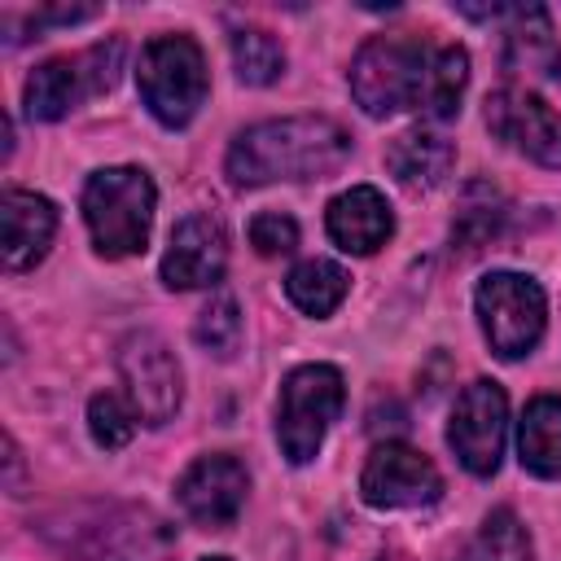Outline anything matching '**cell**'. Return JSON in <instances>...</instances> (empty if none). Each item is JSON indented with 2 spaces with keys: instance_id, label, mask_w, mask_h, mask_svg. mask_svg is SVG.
Instances as JSON below:
<instances>
[{
  "instance_id": "obj_16",
  "label": "cell",
  "mask_w": 561,
  "mask_h": 561,
  "mask_svg": "<svg viewBox=\"0 0 561 561\" xmlns=\"http://www.w3.org/2000/svg\"><path fill=\"white\" fill-rule=\"evenodd\" d=\"M324 228L333 237L337 250L346 254H373L390 241L394 232V215H390V202L373 188V184H355L346 193H337L324 210Z\"/></svg>"
},
{
  "instance_id": "obj_7",
  "label": "cell",
  "mask_w": 561,
  "mask_h": 561,
  "mask_svg": "<svg viewBox=\"0 0 561 561\" xmlns=\"http://www.w3.org/2000/svg\"><path fill=\"white\" fill-rule=\"evenodd\" d=\"M123 70V39L110 44H92L79 57H53L44 66L31 70L26 88H22V105L31 123H57L66 118L83 96L110 92L118 83Z\"/></svg>"
},
{
  "instance_id": "obj_11",
  "label": "cell",
  "mask_w": 561,
  "mask_h": 561,
  "mask_svg": "<svg viewBox=\"0 0 561 561\" xmlns=\"http://www.w3.org/2000/svg\"><path fill=\"white\" fill-rule=\"evenodd\" d=\"M245 491H250L245 465L224 451L197 456L175 482V500H180L184 517L202 530H228L245 504Z\"/></svg>"
},
{
  "instance_id": "obj_24",
  "label": "cell",
  "mask_w": 561,
  "mask_h": 561,
  "mask_svg": "<svg viewBox=\"0 0 561 561\" xmlns=\"http://www.w3.org/2000/svg\"><path fill=\"white\" fill-rule=\"evenodd\" d=\"M193 337H197V346H202L206 355H219V359H228V355L241 346V311H237V298H232L228 289H219V294L202 307V316H197V324H193Z\"/></svg>"
},
{
  "instance_id": "obj_5",
  "label": "cell",
  "mask_w": 561,
  "mask_h": 561,
  "mask_svg": "<svg viewBox=\"0 0 561 561\" xmlns=\"http://www.w3.org/2000/svg\"><path fill=\"white\" fill-rule=\"evenodd\" d=\"M430 57L416 39L377 35L351 61V96L368 118H390L408 105H421Z\"/></svg>"
},
{
  "instance_id": "obj_18",
  "label": "cell",
  "mask_w": 561,
  "mask_h": 561,
  "mask_svg": "<svg viewBox=\"0 0 561 561\" xmlns=\"http://www.w3.org/2000/svg\"><path fill=\"white\" fill-rule=\"evenodd\" d=\"M451 167H456V145L430 127H412L394 136L386 149V171L403 188H434L451 175Z\"/></svg>"
},
{
  "instance_id": "obj_8",
  "label": "cell",
  "mask_w": 561,
  "mask_h": 561,
  "mask_svg": "<svg viewBox=\"0 0 561 561\" xmlns=\"http://www.w3.org/2000/svg\"><path fill=\"white\" fill-rule=\"evenodd\" d=\"M473 307H478L482 337L491 342V351L500 359H522V355H530L539 346L543 324H548V298L530 276L491 272L478 285Z\"/></svg>"
},
{
  "instance_id": "obj_3",
  "label": "cell",
  "mask_w": 561,
  "mask_h": 561,
  "mask_svg": "<svg viewBox=\"0 0 561 561\" xmlns=\"http://www.w3.org/2000/svg\"><path fill=\"white\" fill-rule=\"evenodd\" d=\"M158 188L140 167H105L83 184V224L105 259L140 254L153 228Z\"/></svg>"
},
{
  "instance_id": "obj_27",
  "label": "cell",
  "mask_w": 561,
  "mask_h": 561,
  "mask_svg": "<svg viewBox=\"0 0 561 561\" xmlns=\"http://www.w3.org/2000/svg\"><path fill=\"white\" fill-rule=\"evenodd\" d=\"M202 561H232V557H202Z\"/></svg>"
},
{
  "instance_id": "obj_15",
  "label": "cell",
  "mask_w": 561,
  "mask_h": 561,
  "mask_svg": "<svg viewBox=\"0 0 561 561\" xmlns=\"http://www.w3.org/2000/svg\"><path fill=\"white\" fill-rule=\"evenodd\" d=\"M57 232V206L31 188H4L0 197V254L4 272L35 267Z\"/></svg>"
},
{
  "instance_id": "obj_25",
  "label": "cell",
  "mask_w": 561,
  "mask_h": 561,
  "mask_svg": "<svg viewBox=\"0 0 561 561\" xmlns=\"http://www.w3.org/2000/svg\"><path fill=\"white\" fill-rule=\"evenodd\" d=\"M136 421H140V416H136L131 399H123V394H114V390H101V394H92V403H88V430H92V443L105 447V451L127 447L131 434H136Z\"/></svg>"
},
{
  "instance_id": "obj_12",
  "label": "cell",
  "mask_w": 561,
  "mask_h": 561,
  "mask_svg": "<svg viewBox=\"0 0 561 561\" xmlns=\"http://www.w3.org/2000/svg\"><path fill=\"white\" fill-rule=\"evenodd\" d=\"M486 127L508 149L526 153L539 167L561 171V114L539 101L530 88H500L486 96Z\"/></svg>"
},
{
  "instance_id": "obj_2",
  "label": "cell",
  "mask_w": 561,
  "mask_h": 561,
  "mask_svg": "<svg viewBox=\"0 0 561 561\" xmlns=\"http://www.w3.org/2000/svg\"><path fill=\"white\" fill-rule=\"evenodd\" d=\"M75 561H162L175 543L171 526L136 504H92L66 513V526H44Z\"/></svg>"
},
{
  "instance_id": "obj_10",
  "label": "cell",
  "mask_w": 561,
  "mask_h": 561,
  "mask_svg": "<svg viewBox=\"0 0 561 561\" xmlns=\"http://www.w3.org/2000/svg\"><path fill=\"white\" fill-rule=\"evenodd\" d=\"M118 373H123L127 399L145 425H167L180 412L184 373H180L175 351L158 333H131L118 346Z\"/></svg>"
},
{
  "instance_id": "obj_26",
  "label": "cell",
  "mask_w": 561,
  "mask_h": 561,
  "mask_svg": "<svg viewBox=\"0 0 561 561\" xmlns=\"http://www.w3.org/2000/svg\"><path fill=\"white\" fill-rule=\"evenodd\" d=\"M250 245L263 254V259H276V254H289L298 245V224L285 215V210H259L250 219Z\"/></svg>"
},
{
  "instance_id": "obj_20",
  "label": "cell",
  "mask_w": 561,
  "mask_h": 561,
  "mask_svg": "<svg viewBox=\"0 0 561 561\" xmlns=\"http://www.w3.org/2000/svg\"><path fill=\"white\" fill-rule=\"evenodd\" d=\"M465 88H469V53L456 44H443L430 57V75H425V92H421L416 110H425V118H434V123L456 118Z\"/></svg>"
},
{
  "instance_id": "obj_23",
  "label": "cell",
  "mask_w": 561,
  "mask_h": 561,
  "mask_svg": "<svg viewBox=\"0 0 561 561\" xmlns=\"http://www.w3.org/2000/svg\"><path fill=\"white\" fill-rule=\"evenodd\" d=\"M232 66H237V79L250 83V88H267L285 75V48L272 31L263 26H241L232 35Z\"/></svg>"
},
{
  "instance_id": "obj_22",
  "label": "cell",
  "mask_w": 561,
  "mask_h": 561,
  "mask_svg": "<svg viewBox=\"0 0 561 561\" xmlns=\"http://www.w3.org/2000/svg\"><path fill=\"white\" fill-rule=\"evenodd\" d=\"M456 561H530V530L513 508H491Z\"/></svg>"
},
{
  "instance_id": "obj_9",
  "label": "cell",
  "mask_w": 561,
  "mask_h": 561,
  "mask_svg": "<svg viewBox=\"0 0 561 561\" xmlns=\"http://www.w3.org/2000/svg\"><path fill=\"white\" fill-rule=\"evenodd\" d=\"M504 434H508V399L495 381L478 377L460 390L451 421H447V443L456 460L473 478H491L504 456Z\"/></svg>"
},
{
  "instance_id": "obj_6",
  "label": "cell",
  "mask_w": 561,
  "mask_h": 561,
  "mask_svg": "<svg viewBox=\"0 0 561 561\" xmlns=\"http://www.w3.org/2000/svg\"><path fill=\"white\" fill-rule=\"evenodd\" d=\"M342 403H346V386H342V373L333 364H302L280 381L276 443H280L289 465L316 460V451H320L329 425L337 421Z\"/></svg>"
},
{
  "instance_id": "obj_13",
  "label": "cell",
  "mask_w": 561,
  "mask_h": 561,
  "mask_svg": "<svg viewBox=\"0 0 561 561\" xmlns=\"http://www.w3.org/2000/svg\"><path fill=\"white\" fill-rule=\"evenodd\" d=\"M359 495L373 508H421L443 495V478L430 456H421L408 443H381L364 460Z\"/></svg>"
},
{
  "instance_id": "obj_4",
  "label": "cell",
  "mask_w": 561,
  "mask_h": 561,
  "mask_svg": "<svg viewBox=\"0 0 561 561\" xmlns=\"http://www.w3.org/2000/svg\"><path fill=\"white\" fill-rule=\"evenodd\" d=\"M136 88L145 110L162 127H188L193 114L202 110L210 79H206V57L193 35H158L140 48L136 66Z\"/></svg>"
},
{
  "instance_id": "obj_1",
  "label": "cell",
  "mask_w": 561,
  "mask_h": 561,
  "mask_svg": "<svg viewBox=\"0 0 561 561\" xmlns=\"http://www.w3.org/2000/svg\"><path fill=\"white\" fill-rule=\"evenodd\" d=\"M351 136L324 114H289L245 127L224 158L232 188H259L276 180H329L346 167Z\"/></svg>"
},
{
  "instance_id": "obj_17",
  "label": "cell",
  "mask_w": 561,
  "mask_h": 561,
  "mask_svg": "<svg viewBox=\"0 0 561 561\" xmlns=\"http://www.w3.org/2000/svg\"><path fill=\"white\" fill-rule=\"evenodd\" d=\"M504 66L526 79H561V44L539 4H508L504 13Z\"/></svg>"
},
{
  "instance_id": "obj_14",
  "label": "cell",
  "mask_w": 561,
  "mask_h": 561,
  "mask_svg": "<svg viewBox=\"0 0 561 561\" xmlns=\"http://www.w3.org/2000/svg\"><path fill=\"white\" fill-rule=\"evenodd\" d=\"M228 267V232L215 215H188L171 228L162 254V285L167 289H206Z\"/></svg>"
},
{
  "instance_id": "obj_19",
  "label": "cell",
  "mask_w": 561,
  "mask_h": 561,
  "mask_svg": "<svg viewBox=\"0 0 561 561\" xmlns=\"http://www.w3.org/2000/svg\"><path fill=\"white\" fill-rule=\"evenodd\" d=\"M517 456H522V469H530L535 478L561 482V399L557 394H539L526 403L517 421Z\"/></svg>"
},
{
  "instance_id": "obj_21",
  "label": "cell",
  "mask_w": 561,
  "mask_h": 561,
  "mask_svg": "<svg viewBox=\"0 0 561 561\" xmlns=\"http://www.w3.org/2000/svg\"><path fill=\"white\" fill-rule=\"evenodd\" d=\"M346 289H351L346 267H337V263H329V259H307V263H298V267L285 276L289 302H294L298 311H307V316H329V311H337V302L346 298Z\"/></svg>"
}]
</instances>
